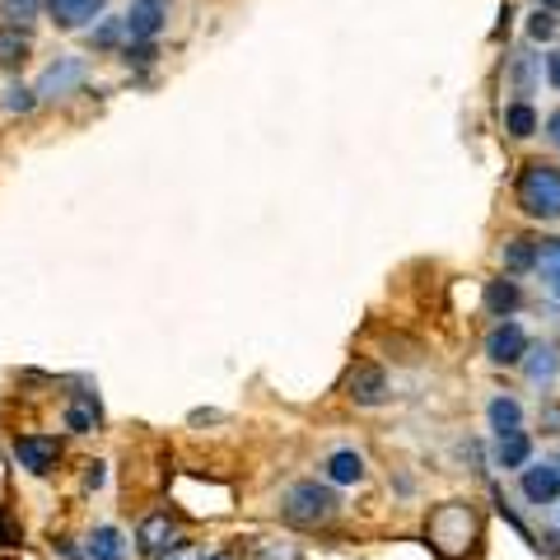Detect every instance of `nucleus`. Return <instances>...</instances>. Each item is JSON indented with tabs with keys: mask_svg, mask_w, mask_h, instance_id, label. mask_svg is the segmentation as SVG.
I'll list each match as a JSON object with an SVG mask.
<instances>
[{
	"mask_svg": "<svg viewBox=\"0 0 560 560\" xmlns=\"http://www.w3.org/2000/svg\"><path fill=\"white\" fill-rule=\"evenodd\" d=\"M477 537H481L477 510L463 504V500H448V504H440V510L430 514V547L440 551L444 560L467 556L471 547H477Z\"/></svg>",
	"mask_w": 560,
	"mask_h": 560,
	"instance_id": "nucleus-1",
	"label": "nucleus"
},
{
	"mask_svg": "<svg viewBox=\"0 0 560 560\" xmlns=\"http://www.w3.org/2000/svg\"><path fill=\"white\" fill-rule=\"evenodd\" d=\"M514 201L523 215L533 220H560V168L556 164H523L518 183H514Z\"/></svg>",
	"mask_w": 560,
	"mask_h": 560,
	"instance_id": "nucleus-2",
	"label": "nucleus"
},
{
	"mask_svg": "<svg viewBox=\"0 0 560 560\" xmlns=\"http://www.w3.org/2000/svg\"><path fill=\"white\" fill-rule=\"evenodd\" d=\"M341 510L337 490L331 486H318V481H300L285 490V500H280V514H285V523H294V528H323V523H331Z\"/></svg>",
	"mask_w": 560,
	"mask_h": 560,
	"instance_id": "nucleus-3",
	"label": "nucleus"
},
{
	"mask_svg": "<svg viewBox=\"0 0 560 560\" xmlns=\"http://www.w3.org/2000/svg\"><path fill=\"white\" fill-rule=\"evenodd\" d=\"M84 80H90V61H84V57H57V61H51L43 75H38L33 94H38V103H61V98H70V94H80Z\"/></svg>",
	"mask_w": 560,
	"mask_h": 560,
	"instance_id": "nucleus-4",
	"label": "nucleus"
},
{
	"mask_svg": "<svg viewBox=\"0 0 560 560\" xmlns=\"http://www.w3.org/2000/svg\"><path fill=\"white\" fill-rule=\"evenodd\" d=\"M113 0H43V20L57 28V33H80L103 20Z\"/></svg>",
	"mask_w": 560,
	"mask_h": 560,
	"instance_id": "nucleus-5",
	"label": "nucleus"
},
{
	"mask_svg": "<svg viewBox=\"0 0 560 560\" xmlns=\"http://www.w3.org/2000/svg\"><path fill=\"white\" fill-rule=\"evenodd\" d=\"M164 20H168V0H131L127 14H121L131 43H154L164 33Z\"/></svg>",
	"mask_w": 560,
	"mask_h": 560,
	"instance_id": "nucleus-6",
	"label": "nucleus"
},
{
	"mask_svg": "<svg viewBox=\"0 0 560 560\" xmlns=\"http://www.w3.org/2000/svg\"><path fill=\"white\" fill-rule=\"evenodd\" d=\"M33 51H38V43H33V28L0 24V75H20V70L33 61Z\"/></svg>",
	"mask_w": 560,
	"mask_h": 560,
	"instance_id": "nucleus-7",
	"label": "nucleus"
},
{
	"mask_svg": "<svg viewBox=\"0 0 560 560\" xmlns=\"http://www.w3.org/2000/svg\"><path fill=\"white\" fill-rule=\"evenodd\" d=\"M346 397L355 401V407H378V401L388 397V374H383L378 364H355V370L346 374Z\"/></svg>",
	"mask_w": 560,
	"mask_h": 560,
	"instance_id": "nucleus-8",
	"label": "nucleus"
},
{
	"mask_svg": "<svg viewBox=\"0 0 560 560\" xmlns=\"http://www.w3.org/2000/svg\"><path fill=\"white\" fill-rule=\"evenodd\" d=\"M523 350H528V337H523L518 323H495L486 337V360L490 364H518Z\"/></svg>",
	"mask_w": 560,
	"mask_h": 560,
	"instance_id": "nucleus-9",
	"label": "nucleus"
},
{
	"mask_svg": "<svg viewBox=\"0 0 560 560\" xmlns=\"http://www.w3.org/2000/svg\"><path fill=\"white\" fill-rule=\"evenodd\" d=\"M14 458H20L28 471L47 477V471L61 463V444L57 440H38V434H24V440H14Z\"/></svg>",
	"mask_w": 560,
	"mask_h": 560,
	"instance_id": "nucleus-10",
	"label": "nucleus"
},
{
	"mask_svg": "<svg viewBox=\"0 0 560 560\" xmlns=\"http://www.w3.org/2000/svg\"><path fill=\"white\" fill-rule=\"evenodd\" d=\"M183 547V533L173 528L168 514H150L140 523V551L145 556H164V551H178Z\"/></svg>",
	"mask_w": 560,
	"mask_h": 560,
	"instance_id": "nucleus-11",
	"label": "nucleus"
},
{
	"mask_svg": "<svg viewBox=\"0 0 560 560\" xmlns=\"http://www.w3.org/2000/svg\"><path fill=\"white\" fill-rule=\"evenodd\" d=\"M523 495H528L533 504H551L560 495V471H556V463L523 471Z\"/></svg>",
	"mask_w": 560,
	"mask_h": 560,
	"instance_id": "nucleus-12",
	"label": "nucleus"
},
{
	"mask_svg": "<svg viewBox=\"0 0 560 560\" xmlns=\"http://www.w3.org/2000/svg\"><path fill=\"white\" fill-rule=\"evenodd\" d=\"M533 271L541 276V285H547L551 300H560V238H537V261Z\"/></svg>",
	"mask_w": 560,
	"mask_h": 560,
	"instance_id": "nucleus-13",
	"label": "nucleus"
},
{
	"mask_svg": "<svg viewBox=\"0 0 560 560\" xmlns=\"http://www.w3.org/2000/svg\"><path fill=\"white\" fill-rule=\"evenodd\" d=\"M518 364H523V374H528L533 383H551L560 374V350L556 346H528Z\"/></svg>",
	"mask_w": 560,
	"mask_h": 560,
	"instance_id": "nucleus-14",
	"label": "nucleus"
},
{
	"mask_svg": "<svg viewBox=\"0 0 560 560\" xmlns=\"http://www.w3.org/2000/svg\"><path fill=\"white\" fill-rule=\"evenodd\" d=\"M518 300H523V294H518V280H490V285H486V313H490V318H510V313L518 308Z\"/></svg>",
	"mask_w": 560,
	"mask_h": 560,
	"instance_id": "nucleus-15",
	"label": "nucleus"
},
{
	"mask_svg": "<svg viewBox=\"0 0 560 560\" xmlns=\"http://www.w3.org/2000/svg\"><path fill=\"white\" fill-rule=\"evenodd\" d=\"M495 463L500 467H523L528 463V453H533V440L523 430H510V434H495Z\"/></svg>",
	"mask_w": 560,
	"mask_h": 560,
	"instance_id": "nucleus-16",
	"label": "nucleus"
},
{
	"mask_svg": "<svg viewBox=\"0 0 560 560\" xmlns=\"http://www.w3.org/2000/svg\"><path fill=\"white\" fill-rule=\"evenodd\" d=\"M504 75H510V84H514V94H518V98H528V94H533V84H537V57H533V51H514V57H510V70H504Z\"/></svg>",
	"mask_w": 560,
	"mask_h": 560,
	"instance_id": "nucleus-17",
	"label": "nucleus"
},
{
	"mask_svg": "<svg viewBox=\"0 0 560 560\" xmlns=\"http://www.w3.org/2000/svg\"><path fill=\"white\" fill-rule=\"evenodd\" d=\"M504 271H533V261H537V238L533 234H518L504 243Z\"/></svg>",
	"mask_w": 560,
	"mask_h": 560,
	"instance_id": "nucleus-18",
	"label": "nucleus"
},
{
	"mask_svg": "<svg viewBox=\"0 0 560 560\" xmlns=\"http://www.w3.org/2000/svg\"><path fill=\"white\" fill-rule=\"evenodd\" d=\"M504 131H510L514 140H528V136L537 131V113H533L528 98H518V103H510V108H504Z\"/></svg>",
	"mask_w": 560,
	"mask_h": 560,
	"instance_id": "nucleus-19",
	"label": "nucleus"
},
{
	"mask_svg": "<svg viewBox=\"0 0 560 560\" xmlns=\"http://www.w3.org/2000/svg\"><path fill=\"white\" fill-rule=\"evenodd\" d=\"M327 477H331V481H341V486L360 481V477H364V458H360V453H350V448L331 453V458H327Z\"/></svg>",
	"mask_w": 560,
	"mask_h": 560,
	"instance_id": "nucleus-20",
	"label": "nucleus"
},
{
	"mask_svg": "<svg viewBox=\"0 0 560 560\" xmlns=\"http://www.w3.org/2000/svg\"><path fill=\"white\" fill-rule=\"evenodd\" d=\"M43 20V0H0V24H24L33 28Z\"/></svg>",
	"mask_w": 560,
	"mask_h": 560,
	"instance_id": "nucleus-21",
	"label": "nucleus"
},
{
	"mask_svg": "<svg viewBox=\"0 0 560 560\" xmlns=\"http://www.w3.org/2000/svg\"><path fill=\"white\" fill-rule=\"evenodd\" d=\"M90 556L94 560H127V541H121L117 528H98L90 541Z\"/></svg>",
	"mask_w": 560,
	"mask_h": 560,
	"instance_id": "nucleus-22",
	"label": "nucleus"
},
{
	"mask_svg": "<svg viewBox=\"0 0 560 560\" xmlns=\"http://www.w3.org/2000/svg\"><path fill=\"white\" fill-rule=\"evenodd\" d=\"M518 420H523V411H518L514 397H495V401H490V430H495V434L518 430Z\"/></svg>",
	"mask_w": 560,
	"mask_h": 560,
	"instance_id": "nucleus-23",
	"label": "nucleus"
},
{
	"mask_svg": "<svg viewBox=\"0 0 560 560\" xmlns=\"http://www.w3.org/2000/svg\"><path fill=\"white\" fill-rule=\"evenodd\" d=\"M66 425L70 430H80V434H90L98 425V401L94 397H80V401H70V411H66Z\"/></svg>",
	"mask_w": 560,
	"mask_h": 560,
	"instance_id": "nucleus-24",
	"label": "nucleus"
},
{
	"mask_svg": "<svg viewBox=\"0 0 560 560\" xmlns=\"http://www.w3.org/2000/svg\"><path fill=\"white\" fill-rule=\"evenodd\" d=\"M121 38H127V24L121 20H103L98 28L90 24V47L94 51H113V47H121Z\"/></svg>",
	"mask_w": 560,
	"mask_h": 560,
	"instance_id": "nucleus-25",
	"label": "nucleus"
},
{
	"mask_svg": "<svg viewBox=\"0 0 560 560\" xmlns=\"http://www.w3.org/2000/svg\"><path fill=\"white\" fill-rule=\"evenodd\" d=\"M0 103H5V113H33V108H38V94H33L28 84H10Z\"/></svg>",
	"mask_w": 560,
	"mask_h": 560,
	"instance_id": "nucleus-26",
	"label": "nucleus"
},
{
	"mask_svg": "<svg viewBox=\"0 0 560 560\" xmlns=\"http://www.w3.org/2000/svg\"><path fill=\"white\" fill-rule=\"evenodd\" d=\"M551 33H556V14L551 10H533V20H528V38H537V43H547L551 38Z\"/></svg>",
	"mask_w": 560,
	"mask_h": 560,
	"instance_id": "nucleus-27",
	"label": "nucleus"
},
{
	"mask_svg": "<svg viewBox=\"0 0 560 560\" xmlns=\"http://www.w3.org/2000/svg\"><path fill=\"white\" fill-rule=\"evenodd\" d=\"M541 430L560 434V401H541Z\"/></svg>",
	"mask_w": 560,
	"mask_h": 560,
	"instance_id": "nucleus-28",
	"label": "nucleus"
},
{
	"mask_svg": "<svg viewBox=\"0 0 560 560\" xmlns=\"http://www.w3.org/2000/svg\"><path fill=\"white\" fill-rule=\"evenodd\" d=\"M547 75H551V84H556V90H560V47L551 51V61H547Z\"/></svg>",
	"mask_w": 560,
	"mask_h": 560,
	"instance_id": "nucleus-29",
	"label": "nucleus"
},
{
	"mask_svg": "<svg viewBox=\"0 0 560 560\" xmlns=\"http://www.w3.org/2000/svg\"><path fill=\"white\" fill-rule=\"evenodd\" d=\"M547 136H551V145H556V150H560V113H556V117H551V131H547Z\"/></svg>",
	"mask_w": 560,
	"mask_h": 560,
	"instance_id": "nucleus-30",
	"label": "nucleus"
},
{
	"mask_svg": "<svg viewBox=\"0 0 560 560\" xmlns=\"http://www.w3.org/2000/svg\"><path fill=\"white\" fill-rule=\"evenodd\" d=\"M206 560H238V556H234V551H210Z\"/></svg>",
	"mask_w": 560,
	"mask_h": 560,
	"instance_id": "nucleus-31",
	"label": "nucleus"
},
{
	"mask_svg": "<svg viewBox=\"0 0 560 560\" xmlns=\"http://www.w3.org/2000/svg\"><path fill=\"white\" fill-rule=\"evenodd\" d=\"M537 5H541V10H560V0H537Z\"/></svg>",
	"mask_w": 560,
	"mask_h": 560,
	"instance_id": "nucleus-32",
	"label": "nucleus"
},
{
	"mask_svg": "<svg viewBox=\"0 0 560 560\" xmlns=\"http://www.w3.org/2000/svg\"><path fill=\"white\" fill-rule=\"evenodd\" d=\"M556 471H560V453H556Z\"/></svg>",
	"mask_w": 560,
	"mask_h": 560,
	"instance_id": "nucleus-33",
	"label": "nucleus"
},
{
	"mask_svg": "<svg viewBox=\"0 0 560 560\" xmlns=\"http://www.w3.org/2000/svg\"><path fill=\"white\" fill-rule=\"evenodd\" d=\"M168 560H178V556H168Z\"/></svg>",
	"mask_w": 560,
	"mask_h": 560,
	"instance_id": "nucleus-34",
	"label": "nucleus"
}]
</instances>
